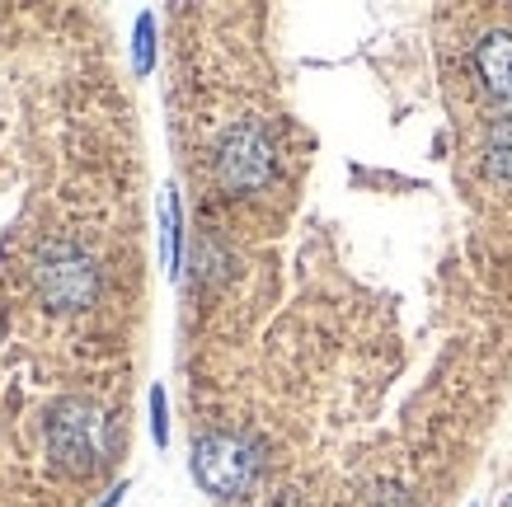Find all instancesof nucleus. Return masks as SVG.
I'll use <instances>...</instances> for the list:
<instances>
[{
	"label": "nucleus",
	"instance_id": "f03ea898",
	"mask_svg": "<svg viewBox=\"0 0 512 507\" xmlns=\"http://www.w3.org/2000/svg\"><path fill=\"white\" fill-rule=\"evenodd\" d=\"M475 71L498 99H512V29H494L475 43Z\"/></svg>",
	"mask_w": 512,
	"mask_h": 507
},
{
	"label": "nucleus",
	"instance_id": "f257e3e1",
	"mask_svg": "<svg viewBox=\"0 0 512 507\" xmlns=\"http://www.w3.org/2000/svg\"><path fill=\"white\" fill-rule=\"evenodd\" d=\"M188 465H193V479L202 484V493H212L221 503H245L249 493H259V484H264L268 456L249 432L207 428L193 437V461Z\"/></svg>",
	"mask_w": 512,
	"mask_h": 507
},
{
	"label": "nucleus",
	"instance_id": "20e7f679",
	"mask_svg": "<svg viewBox=\"0 0 512 507\" xmlns=\"http://www.w3.org/2000/svg\"><path fill=\"white\" fill-rule=\"evenodd\" d=\"M151 66V19H141L137 24V71Z\"/></svg>",
	"mask_w": 512,
	"mask_h": 507
},
{
	"label": "nucleus",
	"instance_id": "39448f33",
	"mask_svg": "<svg viewBox=\"0 0 512 507\" xmlns=\"http://www.w3.org/2000/svg\"><path fill=\"white\" fill-rule=\"evenodd\" d=\"M498 507H512V493H503V503H498Z\"/></svg>",
	"mask_w": 512,
	"mask_h": 507
},
{
	"label": "nucleus",
	"instance_id": "7ed1b4c3",
	"mask_svg": "<svg viewBox=\"0 0 512 507\" xmlns=\"http://www.w3.org/2000/svg\"><path fill=\"white\" fill-rule=\"evenodd\" d=\"M484 155H489V169H494V179L512 184V118H503V123L489 132V146H484Z\"/></svg>",
	"mask_w": 512,
	"mask_h": 507
}]
</instances>
